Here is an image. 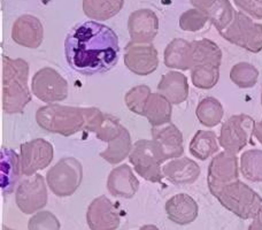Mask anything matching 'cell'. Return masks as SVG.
<instances>
[{
    "mask_svg": "<svg viewBox=\"0 0 262 230\" xmlns=\"http://www.w3.org/2000/svg\"><path fill=\"white\" fill-rule=\"evenodd\" d=\"M162 173L174 184H192L200 176V167L190 158H176L162 166Z\"/></svg>",
    "mask_w": 262,
    "mask_h": 230,
    "instance_id": "d6986e66",
    "label": "cell"
},
{
    "mask_svg": "<svg viewBox=\"0 0 262 230\" xmlns=\"http://www.w3.org/2000/svg\"><path fill=\"white\" fill-rule=\"evenodd\" d=\"M192 84L201 90H209L216 86L220 79V67L215 66H196L191 72Z\"/></svg>",
    "mask_w": 262,
    "mask_h": 230,
    "instance_id": "d6a6232c",
    "label": "cell"
},
{
    "mask_svg": "<svg viewBox=\"0 0 262 230\" xmlns=\"http://www.w3.org/2000/svg\"><path fill=\"white\" fill-rule=\"evenodd\" d=\"M128 31L130 43L151 44L158 35L159 17L152 9H137L128 18Z\"/></svg>",
    "mask_w": 262,
    "mask_h": 230,
    "instance_id": "4fadbf2b",
    "label": "cell"
},
{
    "mask_svg": "<svg viewBox=\"0 0 262 230\" xmlns=\"http://www.w3.org/2000/svg\"><path fill=\"white\" fill-rule=\"evenodd\" d=\"M86 222L90 230H116L121 219L113 201L106 196H100L89 205Z\"/></svg>",
    "mask_w": 262,
    "mask_h": 230,
    "instance_id": "5bb4252c",
    "label": "cell"
},
{
    "mask_svg": "<svg viewBox=\"0 0 262 230\" xmlns=\"http://www.w3.org/2000/svg\"><path fill=\"white\" fill-rule=\"evenodd\" d=\"M217 0H190V3L193 5L195 8L200 9V11L205 12L207 14L210 8H212L215 4H216Z\"/></svg>",
    "mask_w": 262,
    "mask_h": 230,
    "instance_id": "f35d334b",
    "label": "cell"
},
{
    "mask_svg": "<svg viewBox=\"0 0 262 230\" xmlns=\"http://www.w3.org/2000/svg\"><path fill=\"white\" fill-rule=\"evenodd\" d=\"M215 198L224 208L241 219H256L262 215V198L260 195L241 180L210 189Z\"/></svg>",
    "mask_w": 262,
    "mask_h": 230,
    "instance_id": "3957f363",
    "label": "cell"
},
{
    "mask_svg": "<svg viewBox=\"0 0 262 230\" xmlns=\"http://www.w3.org/2000/svg\"><path fill=\"white\" fill-rule=\"evenodd\" d=\"M158 92L166 97L172 105L183 104L189 97L188 78L176 70L168 72L162 75L158 84Z\"/></svg>",
    "mask_w": 262,
    "mask_h": 230,
    "instance_id": "44dd1931",
    "label": "cell"
},
{
    "mask_svg": "<svg viewBox=\"0 0 262 230\" xmlns=\"http://www.w3.org/2000/svg\"><path fill=\"white\" fill-rule=\"evenodd\" d=\"M124 0H83L82 7L85 15L93 21H107L123 8Z\"/></svg>",
    "mask_w": 262,
    "mask_h": 230,
    "instance_id": "484cf974",
    "label": "cell"
},
{
    "mask_svg": "<svg viewBox=\"0 0 262 230\" xmlns=\"http://www.w3.org/2000/svg\"><path fill=\"white\" fill-rule=\"evenodd\" d=\"M195 115L201 124L207 128H213L221 123L224 110L222 104L216 98L206 97L199 101L195 110Z\"/></svg>",
    "mask_w": 262,
    "mask_h": 230,
    "instance_id": "f1b7e54d",
    "label": "cell"
},
{
    "mask_svg": "<svg viewBox=\"0 0 262 230\" xmlns=\"http://www.w3.org/2000/svg\"><path fill=\"white\" fill-rule=\"evenodd\" d=\"M107 189L113 197L131 199L139 189V181L128 165H120L110 173Z\"/></svg>",
    "mask_w": 262,
    "mask_h": 230,
    "instance_id": "e0dca14e",
    "label": "cell"
},
{
    "mask_svg": "<svg viewBox=\"0 0 262 230\" xmlns=\"http://www.w3.org/2000/svg\"><path fill=\"white\" fill-rule=\"evenodd\" d=\"M236 11L233 9L232 5L229 0H217L216 4L210 8V11L207 13L209 16V21L212 25L216 28V30L222 32L231 25L235 17Z\"/></svg>",
    "mask_w": 262,
    "mask_h": 230,
    "instance_id": "4dcf8cb0",
    "label": "cell"
},
{
    "mask_svg": "<svg viewBox=\"0 0 262 230\" xmlns=\"http://www.w3.org/2000/svg\"><path fill=\"white\" fill-rule=\"evenodd\" d=\"M219 138L214 131L198 130L190 142V153L198 160H207L216 152H219Z\"/></svg>",
    "mask_w": 262,
    "mask_h": 230,
    "instance_id": "4316f807",
    "label": "cell"
},
{
    "mask_svg": "<svg viewBox=\"0 0 262 230\" xmlns=\"http://www.w3.org/2000/svg\"><path fill=\"white\" fill-rule=\"evenodd\" d=\"M3 230H13V229L8 228V227H6V226H3Z\"/></svg>",
    "mask_w": 262,
    "mask_h": 230,
    "instance_id": "ee69618b",
    "label": "cell"
},
{
    "mask_svg": "<svg viewBox=\"0 0 262 230\" xmlns=\"http://www.w3.org/2000/svg\"><path fill=\"white\" fill-rule=\"evenodd\" d=\"M239 171L246 180L262 182V150H247L243 153Z\"/></svg>",
    "mask_w": 262,
    "mask_h": 230,
    "instance_id": "f546056e",
    "label": "cell"
},
{
    "mask_svg": "<svg viewBox=\"0 0 262 230\" xmlns=\"http://www.w3.org/2000/svg\"><path fill=\"white\" fill-rule=\"evenodd\" d=\"M209 21V16L198 8H192L184 12L180 16V28L183 31L196 32L204 29Z\"/></svg>",
    "mask_w": 262,
    "mask_h": 230,
    "instance_id": "d590c367",
    "label": "cell"
},
{
    "mask_svg": "<svg viewBox=\"0 0 262 230\" xmlns=\"http://www.w3.org/2000/svg\"><path fill=\"white\" fill-rule=\"evenodd\" d=\"M151 95V89L147 86L142 84V86L134 87L125 93V105H127L128 109L133 112V113L144 116L145 105H146L148 98Z\"/></svg>",
    "mask_w": 262,
    "mask_h": 230,
    "instance_id": "836d02e7",
    "label": "cell"
},
{
    "mask_svg": "<svg viewBox=\"0 0 262 230\" xmlns=\"http://www.w3.org/2000/svg\"><path fill=\"white\" fill-rule=\"evenodd\" d=\"M119 37L112 28L97 21L79 23L64 41L69 67L83 75L106 73L118 62Z\"/></svg>",
    "mask_w": 262,
    "mask_h": 230,
    "instance_id": "6da1fadb",
    "label": "cell"
},
{
    "mask_svg": "<svg viewBox=\"0 0 262 230\" xmlns=\"http://www.w3.org/2000/svg\"><path fill=\"white\" fill-rule=\"evenodd\" d=\"M139 230H159L158 227L154 226V224H145V226L140 227Z\"/></svg>",
    "mask_w": 262,
    "mask_h": 230,
    "instance_id": "b9f144b4",
    "label": "cell"
},
{
    "mask_svg": "<svg viewBox=\"0 0 262 230\" xmlns=\"http://www.w3.org/2000/svg\"><path fill=\"white\" fill-rule=\"evenodd\" d=\"M237 180H239V168L235 153L223 151L212 159L207 174L209 190Z\"/></svg>",
    "mask_w": 262,
    "mask_h": 230,
    "instance_id": "9a60e30c",
    "label": "cell"
},
{
    "mask_svg": "<svg viewBox=\"0 0 262 230\" xmlns=\"http://www.w3.org/2000/svg\"><path fill=\"white\" fill-rule=\"evenodd\" d=\"M233 2L243 12L253 16L254 18H258V20L262 18V7L259 6L254 0H233Z\"/></svg>",
    "mask_w": 262,
    "mask_h": 230,
    "instance_id": "74e56055",
    "label": "cell"
},
{
    "mask_svg": "<svg viewBox=\"0 0 262 230\" xmlns=\"http://www.w3.org/2000/svg\"><path fill=\"white\" fill-rule=\"evenodd\" d=\"M48 187L44 177L39 174L28 176L16 187L15 203L25 214H34L43 210L48 204Z\"/></svg>",
    "mask_w": 262,
    "mask_h": 230,
    "instance_id": "30bf717a",
    "label": "cell"
},
{
    "mask_svg": "<svg viewBox=\"0 0 262 230\" xmlns=\"http://www.w3.org/2000/svg\"><path fill=\"white\" fill-rule=\"evenodd\" d=\"M261 104H262V92H261ZM254 136L256 139L259 140V143L262 144V119L260 122L255 124V129H254Z\"/></svg>",
    "mask_w": 262,
    "mask_h": 230,
    "instance_id": "ab89813d",
    "label": "cell"
},
{
    "mask_svg": "<svg viewBox=\"0 0 262 230\" xmlns=\"http://www.w3.org/2000/svg\"><path fill=\"white\" fill-rule=\"evenodd\" d=\"M133 147L134 145L133 142H131L130 133L124 127L119 137L108 143V147L104 151L100 152L99 156L105 161L111 163V165H118V163L123 161L125 158L130 156Z\"/></svg>",
    "mask_w": 262,
    "mask_h": 230,
    "instance_id": "83f0119b",
    "label": "cell"
},
{
    "mask_svg": "<svg viewBox=\"0 0 262 230\" xmlns=\"http://www.w3.org/2000/svg\"><path fill=\"white\" fill-rule=\"evenodd\" d=\"M60 221L53 213L49 211H41L35 213L28 222L29 230H60Z\"/></svg>",
    "mask_w": 262,
    "mask_h": 230,
    "instance_id": "8d00e7d4",
    "label": "cell"
},
{
    "mask_svg": "<svg viewBox=\"0 0 262 230\" xmlns=\"http://www.w3.org/2000/svg\"><path fill=\"white\" fill-rule=\"evenodd\" d=\"M152 139L160 144L168 160L180 158L184 152L183 134L172 123L152 128Z\"/></svg>",
    "mask_w": 262,
    "mask_h": 230,
    "instance_id": "ffe728a7",
    "label": "cell"
},
{
    "mask_svg": "<svg viewBox=\"0 0 262 230\" xmlns=\"http://www.w3.org/2000/svg\"><path fill=\"white\" fill-rule=\"evenodd\" d=\"M124 127L121 124L119 119H116L115 116L111 114L104 113L102 120L100 122L99 127L96 130V136L98 139H100L101 142L111 143L112 140L118 138L122 133Z\"/></svg>",
    "mask_w": 262,
    "mask_h": 230,
    "instance_id": "e575fe53",
    "label": "cell"
},
{
    "mask_svg": "<svg viewBox=\"0 0 262 230\" xmlns=\"http://www.w3.org/2000/svg\"><path fill=\"white\" fill-rule=\"evenodd\" d=\"M259 78V70L249 62H238L230 70V79L241 89L253 88Z\"/></svg>",
    "mask_w": 262,
    "mask_h": 230,
    "instance_id": "1f68e13d",
    "label": "cell"
},
{
    "mask_svg": "<svg viewBox=\"0 0 262 230\" xmlns=\"http://www.w3.org/2000/svg\"><path fill=\"white\" fill-rule=\"evenodd\" d=\"M165 210L168 219L180 226H188L192 223L199 213L196 201L186 194L172 196L167 200Z\"/></svg>",
    "mask_w": 262,
    "mask_h": 230,
    "instance_id": "ac0fdd59",
    "label": "cell"
},
{
    "mask_svg": "<svg viewBox=\"0 0 262 230\" xmlns=\"http://www.w3.org/2000/svg\"><path fill=\"white\" fill-rule=\"evenodd\" d=\"M191 57L192 68L196 66H215L220 67L222 64V51L213 40L203 38L191 43Z\"/></svg>",
    "mask_w": 262,
    "mask_h": 230,
    "instance_id": "cb8c5ba5",
    "label": "cell"
},
{
    "mask_svg": "<svg viewBox=\"0 0 262 230\" xmlns=\"http://www.w3.org/2000/svg\"><path fill=\"white\" fill-rule=\"evenodd\" d=\"M83 180V166L76 158H62L46 174L50 190L60 198L73 196Z\"/></svg>",
    "mask_w": 262,
    "mask_h": 230,
    "instance_id": "8992f818",
    "label": "cell"
},
{
    "mask_svg": "<svg viewBox=\"0 0 262 230\" xmlns=\"http://www.w3.org/2000/svg\"><path fill=\"white\" fill-rule=\"evenodd\" d=\"M22 174L21 159L13 150L3 149L2 152V187L4 192L12 194Z\"/></svg>",
    "mask_w": 262,
    "mask_h": 230,
    "instance_id": "d4e9b609",
    "label": "cell"
},
{
    "mask_svg": "<svg viewBox=\"0 0 262 230\" xmlns=\"http://www.w3.org/2000/svg\"><path fill=\"white\" fill-rule=\"evenodd\" d=\"M54 157V149L52 144L43 138H36L30 142L21 144L20 159L22 174L26 176H32L50 166Z\"/></svg>",
    "mask_w": 262,
    "mask_h": 230,
    "instance_id": "8fae6325",
    "label": "cell"
},
{
    "mask_svg": "<svg viewBox=\"0 0 262 230\" xmlns=\"http://www.w3.org/2000/svg\"><path fill=\"white\" fill-rule=\"evenodd\" d=\"M255 121L246 114H236L229 117L221 127L219 136L220 147L224 151L237 154L247 144H254L252 136L254 135Z\"/></svg>",
    "mask_w": 262,
    "mask_h": 230,
    "instance_id": "ba28073f",
    "label": "cell"
},
{
    "mask_svg": "<svg viewBox=\"0 0 262 230\" xmlns=\"http://www.w3.org/2000/svg\"><path fill=\"white\" fill-rule=\"evenodd\" d=\"M29 64L23 59L3 55V110L7 114H22L31 101L28 87Z\"/></svg>",
    "mask_w": 262,
    "mask_h": 230,
    "instance_id": "7a4b0ae2",
    "label": "cell"
},
{
    "mask_svg": "<svg viewBox=\"0 0 262 230\" xmlns=\"http://www.w3.org/2000/svg\"><path fill=\"white\" fill-rule=\"evenodd\" d=\"M168 159L160 144L154 139H139L134 144L129 161L139 176L152 183L163 178L162 163Z\"/></svg>",
    "mask_w": 262,
    "mask_h": 230,
    "instance_id": "5b68a950",
    "label": "cell"
},
{
    "mask_svg": "<svg viewBox=\"0 0 262 230\" xmlns=\"http://www.w3.org/2000/svg\"><path fill=\"white\" fill-rule=\"evenodd\" d=\"M12 39L23 48H39L44 39V28L39 18L28 14L18 17L12 28Z\"/></svg>",
    "mask_w": 262,
    "mask_h": 230,
    "instance_id": "2e32d148",
    "label": "cell"
},
{
    "mask_svg": "<svg viewBox=\"0 0 262 230\" xmlns=\"http://www.w3.org/2000/svg\"><path fill=\"white\" fill-rule=\"evenodd\" d=\"M229 43L239 46L251 53L262 51V25L254 23L244 12H236L231 25L220 32Z\"/></svg>",
    "mask_w": 262,
    "mask_h": 230,
    "instance_id": "52a82bcc",
    "label": "cell"
},
{
    "mask_svg": "<svg viewBox=\"0 0 262 230\" xmlns=\"http://www.w3.org/2000/svg\"><path fill=\"white\" fill-rule=\"evenodd\" d=\"M165 66L170 69L189 70L192 69L191 43L183 38L172 39L163 52Z\"/></svg>",
    "mask_w": 262,
    "mask_h": 230,
    "instance_id": "7402d4cb",
    "label": "cell"
},
{
    "mask_svg": "<svg viewBox=\"0 0 262 230\" xmlns=\"http://www.w3.org/2000/svg\"><path fill=\"white\" fill-rule=\"evenodd\" d=\"M254 2L259 5V6L262 7V0H254Z\"/></svg>",
    "mask_w": 262,
    "mask_h": 230,
    "instance_id": "7bdbcfd3",
    "label": "cell"
},
{
    "mask_svg": "<svg viewBox=\"0 0 262 230\" xmlns=\"http://www.w3.org/2000/svg\"><path fill=\"white\" fill-rule=\"evenodd\" d=\"M124 65L131 73L146 76L159 66V53L152 44H133L125 46Z\"/></svg>",
    "mask_w": 262,
    "mask_h": 230,
    "instance_id": "7c38bea8",
    "label": "cell"
},
{
    "mask_svg": "<svg viewBox=\"0 0 262 230\" xmlns=\"http://www.w3.org/2000/svg\"><path fill=\"white\" fill-rule=\"evenodd\" d=\"M249 230H262V217L254 219L253 222L250 224Z\"/></svg>",
    "mask_w": 262,
    "mask_h": 230,
    "instance_id": "60d3db41",
    "label": "cell"
},
{
    "mask_svg": "<svg viewBox=\"0 0 262 230\" xmlns=\"http://www.w3.org/2000/svg\"><path fill=\"white\" fill-rule=\"evenodd\" d=\"M36 122L45 131L68 137L85 130L86 120L84 107L49 104L37 110Z\"/></svg>",
    "mask_w": 262,
    "mask_h": 230,
    "instance_id": "277c9868",
    "label": "cell"
},
{
    "mask_svg": "<svg viewBox=\"0 0 262 230\" xmlns=\"http://www.w3.org/2000/svg\"><path fill=\"white\" fill-rule=\"evenodd\" d=\"M31 91L40 101L55 104L67 99L68 82L55 69L44 67L32 76Z\"/></svg>",
    "mask_w": 262,
    "mask_h": 230,
    "instance_id": "9c48e42d",
    "label": "cell"
},
{
    "mask_svg": "<svg viewBox=\"0 0 262 230\" xmlns=\"http://www.w3.org/2000/svg\"><path fill=\"white\" fill-rule=\"evenodd\" d=\"M172 104L161 93H152L145 105L144 116L152 128L170 123L172 115Z\"/></svg>",
    "mask_w": 262,
    "mask_h": 230,
    "instance_id": "603a6c76",
    "label": "cell"
}]
</instances>
